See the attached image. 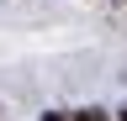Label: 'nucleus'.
<instances>
[{
  "mask_svg": "<svg viewBox=\"0 0 127 121\" xmlns=\"http://www.w3.org/2000/svg\"><path fill=\"white\" fill-rule=\"evenodd\" d=\"M69 121H106V111H79V116H69Z\"/></svg>",
  "mask_w": 127,
  "mask_h": 121,
  "instance_id": "nucleus-1",
  "label": "nucleus"
},
{
  "mask_svg": "<svg viewBox=\"0 0 127 121\" xmlns=\"http://www.w3.org/2000/svg\"><path fill=\"white\" fill-rule=\"evenodd\" d=\"M42 121H69V116H64V111H53V116H42Z\"/></svg>",
  "mask_w": 127,
  "mask_h": 121,
  "instance_id": "nucleus-2",
  "label": "nucleus"
},
{
  "mask_svg": "<svg viewBox=\"0 0 127 121\" xmlns=\"http://www.w3.org/2000/svg\"><path fill=\"white\" fill-rule=\"evenodd\" d=\"M122 121H127V111H122Z\"/></svg>",
  "mask_w": 127,
  "mask_h": 121,
  "instance_id": "nucleus-3",
  "label": "nucleus"
}]
</instances>
